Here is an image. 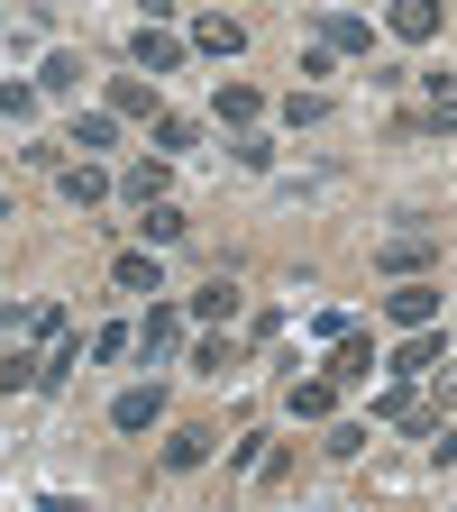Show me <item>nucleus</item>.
I'll list each match as a JSON object with an SVG mask.
<instances>
[{
  "instance_id": "f257e3e1",
  "label": "nucleus",
  "mask_w": 457,
  "mask_h": 512,
  "mask_svg": "<svg viewBox=\"0 0 457 512\" xmlns=\"http://www.w3.org/2000/svg\"><path fill=\"white\" fill-rule=\"evenodd\" d=\"M375 421H384V430H412V439H430L448 412H439V394H412V375H394V384L375 394Z\"/></svg>"
},
{
  "instance_id": "f03ea898",
  "label": "nucleus",
  "mask_w": 457,
  "mask_h": 512,
  "mask_svg": "<svg viewBox=\"0 0 457 512\" xmlns=\"http://www.w3.org/2000/svg\"><path fill=\"white\" fill-rule=\"evenodd\" d=\"M430 256H439V229H430V220L412 211V229H394V238L375 247V275H421Z\"/></svg>"
},
{
  "instance_id": "7ed1b4c3",
  "label": "nucleus",
  "mask_w": 457,
  "mask_h": 512,
  "mask_svg": "<svg viewBox=\"0 0 457 512\" xmlns=\"http://www.w3.org/2000/svg\"><path fill=\"white\" fill-rule=\"evenodd\" d=\"M37 339H46V348H37V384L55 394V384H64V375L83 366V339L64 330V311H55V302H46V320H37Z\"/></svg>"
},
{
  "instance_id": "20e7f679",
  "label": "nucleus",
  "mask_w": 457,
  "mask_h": 512,
  "mask_svg": "<svg viewBox=\"0 0 457 512\" xmlns=\"http://www.w3.org/2000/svg\"><path fill=\"white\" fill-rule=\"evenodd\" d=\"M384 320H394V330H430V320H439V284L430 275H403L394 293H384Z\"/></svg>"
},
{
  "instance_id": "39448f33",
  "label": "nucleus",
  "mask_w": 457,
  "mask_h": 512,
  "mask_svg": "<svg viewBox=\"0 0 457 512\" xmlns=\"http://www.w3.org/2000/svg\"><path fill=\"white\" fill-rule=\"evenodd\" d=\"M55 192H64L74 211H92V202H110V192H119V174H101V156H74V165H55Z\"/></svg>"
},
{
  "instance_id": "423d86ee",
  "label": "nucleus",
  "mask_w": 457,
  "mask_h": 512,
  "mask_svg": "<svg viewBox=\"0 0 457 512\" xmlns=\"http://www.w3.org/2000/svg\"><path fill=\"white\" fill-rule=\"evenodd\" d=\"M384 19H394V37H403V46H430V37L448 28V0H394Z\"/></svg>"
},
{
  "instance_id": "0eeeda50",
  "label": "nucleus",
  "mask_w": 457,
  "mask_h": 512,
  "mask_svg": "<svg viewBox=\"0 0 457 512\" xmlns=\"http://www.w3.org/2000/svg\"><path fill=\"white\" fill-rule=\"evenodd\" d=\"M211 448H220V430H211V421H183V430L165 439V467H174V476H192V467H211Z\"/></svg>"
},
{
  "instance_id": "6e6552de",
  "label": "nucleus",
  "mask_w": 457,
  "mask_h": 512,
  "mask_svg": "<svg viewBox=\"0 0 457 512\" xmlns=\"http://www.w3.org/2000/svg\"><path fill=\"white\" fill-rule=\"evenodd\" d=\"M128 64H138V74H174V64H183V37L174 28H138V37H128Z\"/></svg>"
},
{
  "instance_id": "1a4fd4ad",
  "label": "nucleus",
  "mask_w": 457,
  "mask_h": 512,
  "mask_svg": "<svg viewBox=\"0 0 457 512\" xmlns=\"http://www.w3.org/2000/svg\"><path fill=\"white\" fill-rule=\"evenodd\" d=\"M174 339H183V311H174V302H156V311L138 320V357H147V366H165V357H174Z\"/></svg>"
},
{
  "instance_id": "9d476101",
  "label": "nucleus",
  "mask_w": 457,
  "mask_h": 512,
  "mask_svg": "<svg viewBox=\"0 0 457 512\" xmlns=\"http://www.w3.org/2000/svg\"><path fill=\"white\" fill-rule=\"evenodd\" d=\"M192 46H202V55H220V64H229V55H247V28H238L229 10H202V19H192Z\"/></svg>"
},
{
  "instance_id": "9b49d317",
  "label": "nucleus",
  "mask_w": 457,
  "mask_h": 512,
  "mask_svg": "<svg viewBox=\"0 0 457 512\" xmlns=\"http://www.w3.org/2000/svg\"><path fill=\"white\" fill-rule=\"evenodd\" d=\"M439 348H448V339H439V320H430V330H403V348L384 357V375H430V366H439Z\"/></svg>"
},
{
  "instance_id": "f8f14e48",
  "label": "nucleus",
  "mask_w": 457,
  "mask_h": 512,
  "mask_svg": "<svg viewBox=\"0 0 457 512\" xmlns=\"http://www.w3.org/2000/svg\"><path fill=\"white\" fill-rule=\"evenodd\" d=\"M284 412H293V421H330V412H339V384H330V375H293Z\"/></svg>"
},
{
  "instance_id": "ddd939ff",
  "label": "nucleus",
  "mask_w": 457,
  "mask_h": 512,
  "mask_svg": "<svg viewBox=\"0 0 457 512\" xmlns=\"http://www.w3.org/2000/svg\"><path fill=\"white\" fill-rule=\"evenodd\" d=\"M110 421H119V430H156V421H165V384H128V394L110 403Z\"/></svg>"
},
{
  "instance_id": "4468645a",
  "label": "nucleus",
  "mask_w": 457,
  "mask_h": 512,
  "mask_svg": "<svg viewBox=\"0 0 457 512\" xmlns=\"http://www.w3.org/2000/svg\"><path fill=\"white\" fill-rule=\"evenodd\" d=\"M256 110H266V92H256V83H220V92H211V119H220V128H256Z\"/></svg>"
},
{
  "instance_id": "2eb2a0df",
  "label": "nucleus",
  "mask_w": 457,
  "mask_h": 512,
  "mask_svg": "<svg viewBox=\"0 0 457 512\" xmlns=\"http://www.w3.org/2000/svg\"><path fill=\"white\" fill-rule=\"evenodd\" d=\"M101 110H119V119H156V83L147 74H110V101Z\"/></svg>"
},
{
  "instance_id": "dca6fc26",
  "label": "nucleus",
  "mask_w": 457,
  "mask_h": 512,
  "mask_svg": "<svg viewBox=\"0 0 457 512\" xmlns=\"http://www.w3.org/2000/svg\"><path fill=\"white\" fill-rule=\"evenodd\" d=\"M320 46H330V55H366V46H375V28H366V19H348V10H320Z\"/></svg>"
},
{
  "instance_id": "f3484780",
  "label": "nucleus",
  "mask_w": 457,
  "mask_h": 512,
  "mask_svg": "<svg viewBox=\"0 0 457 512\" xmlns=\"http://www.w3.org/2000/svg\"><path fill=\"white\" fill-rule=\"evenodd\" d=\"M366 375H375V339L339 330V357H330V384H366Z\"/></svg>"
},
{
  "instance_id": "a211bd4d",
  "label": "nucleus",
  "mask_w": 457,
  "mask_h": 512,
  "mask_svg": "<svg viewBox=\"0 0 457 512\" xmlns=\"http://www.w3.org/2000/svg\"><path fill=\"white\" fill-rule=\"evenodd\" d=\"M165 165H174V156H138V165L119 174V192H128L138 211H147V202H165Z\"/></svg>"
},
{
  "instance_id": "6ab92c4d",
  "label": "nucleus",
  "mask_w": 457,
  "mask_h": 512,
  "mask_svg": "<svg viewBox=\"0 0 457 512\" xmlns=\"http://www.w3.org/2000/svg\"><path fill=\"white\" fill-rule=\"evenodd\" d=\"M64 147H83V156H110V147H119V110H83Z\"/></svg>"
},
{
  "instance_id": "aec40b11",
  "label": "nucleus",
  "mask_w": 457,
  "mask_h": 512,
  "mask_svg": "<svg viewBox=\"0 0 457 512\" xmlns=\"http://www.w3.org/2000/svg\"><path fill=\"white\" fill-rule=\"evenodd\" d=\"M110 275H119V293H165V284H156V247H128Z\"/></svg>"
},
{
  "instance_id": "412c9836",
  "label": "nucleus",
  "mask_w": 457,
  "mask_h": 512,
  "mask_svg": "<svg viewBox=\"0 0 457 512\" xmlns=\"http://www.w3.org/2000/svg\"><path fill=\"white\" fill-rule=\"evenodd\" d=\"M37 320H46V302H0V348H28Z\"/></svg>"
},
{
  "instance_id": "4be33fe9",
  "label": "nucleus",
  "mask_w": 457,
  "mask_h": 512,
  "mask_svg": "<svg viewBox=\"0 0 457 512\" xmlns=\"http://www.w3.org/2000/svg\"><path fill=\"white\" fill-rule=\"evenodd\" d=\"M183 229H192V220H183L174 202H147V220H138V238H147V247H183Z\"/></svg>"
},
{
  "instance_id": "5701e85b",
  "label": "nucleus",
  "mask_w": 457,
  "mask_h": 512,
  "mask_svg": "<svg viewBox=\"0 0 457 512\" xmlns=\"http://www.w3.org/2000/svg\"><path fill=\"white\" fill-rule=\"evenodd\" d=\"M147 147H156V156H183V147H192V119H183V110H156Z\"/></svg>"
},
{
  "instance_id": "b1692460",
  "label": "nucleus",
  "mask_w": 457,
  "mask_h": 512,
  "mask_svg": "<svg viewBox=\"0 0 457 512\" xmlns=\"http://www.w3.org/2000/svg\"><path fill=\"white\" fill-rule=\"evenodd\" d=\"M284 119H293V128H320V119H330V92H320V83H302V92L284 101Z\"/></svg>"
},
{
  "instance_id": "393cba45",
  "label": "nucleus",
  "mask_w": 457,
  "mask_h": 512,
  "mask_svg": "<svg viewBox=\"0 0 457 512\" xmlns=\"http://www.w3.org/2000/svg\"><path fill=\"white\" fill-rule=\"evenodd\" d=\"M238 311V284L220 275V284H202V293H192V320H229Z\"/></svg>"
},
{
  "instance_id": "a878e982",
  "label": "nucleus",
  "mask_w": 457,
  "mask_h": 512,
  "mask_svg": "<svg viewBox=\"0 0 457 512\" xmlns=\"http://www.w3.org/2000/svg\"><path fill=\"white\" fill-rule=\"evenodd\" d=\"M37 92H83V55H46V74H37Z\"/></svg>"
},
{
  "instance_id": "bb28decb",
  "label": "nucleus",
  "mask_w": 457,
  "mask_h": 512,
  "mask_svg": "<svg viewBox=\"0 0 457 512\" xmlns=\"http://www.w3.org/2000/svg\"><path fill=\"white\" fill-rule=\"evenodd\" d=\"M28 384H37V357L28 348H0V394H28Z\"/></svg>"
},
{
  "instance_id": "cd10ccee",
  "label": "nucleus",
  "mask_w": 457,
  "mask_h": 512,
  "mask_svg": "<svg viewBox=\"0 0 457 512\" xmlns=\"http://www.w3.org/2000/svg\"><path fill=\"white\" fill-rule=\"evenodd\" d=\"M366 439H375L366 421H330V439H320V448H330V458H357V448H366Z\"/></svg>"
},
{
  "instance_id": "c85d7f7f",
  "label": "nucleus",
  "mask_w": 457,
  "mask_h": 512,
  "mask_svg": "<svg viewBox=\"0 0 457 512\" xmlns=\"http://www.w3.org/2000/svg\"><path fill=\"white\" fill-rule=\"evenodd\" d=\"M0 119H10V128L37 119V83H0Z\"/></svg>"
},
{
  "instance_id": "c756f323",
  "label": "nucleus",
  "mask_w": 457,
  "mask_h": 512,
  "mask_svg": "<svg viewBox=\"0 0 457 512\" xmlns=\"http://www.w3.org/2000/svg\"><path fill=\"white\" fill-rule=\"evenodd\" d=\"M430 467H439V476H448V467H457V430H448V421H439V430H430Z\"/></svg>"
},
{
  "instance_id": "7c9ffc66",
  "label": "nucleus",
  "mask_w": 457,
  "mask_h": 512,
  "mask_svg": "<svg viewBox=\"0 0 457 512\" xmlns=\"http://www.w3.org/2000/svg\"><path fill=\"white\" fill-rule=\"evenodd\" d=\"M430 394H439V412H457V357H448V366H430Z\"/></svg>"
},
{
  "instance_id": "2f4dec72",
  "label": "nucleus",
  "mask_w": 457,
  "mask_h": 512,
  "mask_svg": "<svg viewBox=\"0 0 457 512\" xmlns=\"http://www.w3.org/2000/svg\"><path fill=\"white\" fill-rule=\"evenodd\" d=\"M0 220H10V192H0Z\"/></svg>"
}]
</instances>
